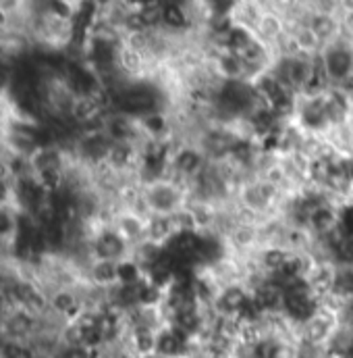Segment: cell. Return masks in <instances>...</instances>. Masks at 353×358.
<instances>
[{
    "label": "cell",
    "instance_id": "6da1fadb",
    "mask_svg": "<svg viewBox=\"0 0 353 358\" xmlns=\"http://www.w3.org/2000/svg\"><path fill=\"white\" fill-rule=\"evenodd\" d=\"M341 13H353V0H339Z\"/></svg>",
    "mask_w": 353,
    "mask_h": 358
},
{
    "label": "cell",
    "instance_id": "7a4b0ae2",
    "mask_svg": "<svg viewBox=\"0 0 353 358\" xmlns=\"http://www.w3.org/2000/svg\"><path fill=\"white\" fill-rule=\"evenodd\" d=\"M137 358H171V357H167V355H163V352L154 350V352H148V355H142V357H137Z\"/></svg>",
    "mask_w": 353,
    "mask_h": 358
}]
</instances>
